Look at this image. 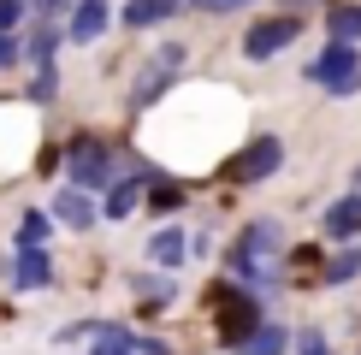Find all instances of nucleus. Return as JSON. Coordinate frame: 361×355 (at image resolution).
Masks as SVG:
<instances>
[{
	"mask_svg": "<svg viewBox=\"0 0 361 355\" xmlns=\"http://www.w3.org/2000/svg\"><path fill=\"white\" fill-rule=\"evenodd\" d=\"M178 66H184V48H178V42H166V48H160L154 59H148L142 66V77H137V89H130V107H148V101H160L172 89V77H178Z\"/></svg>",
	"mask_w": 361,
	"mask_h": 355,
	"instance_id": "6",
	"label": "nucleus"
},
{
	"mask_svg": "<svg viewBox=\"0 0 361 355\" xmlns=\"http://www.w3.org/2000/svg\"><path fill=\"white\" fill-rule=\"evenodd\" d=\"M30 12H48V18H59V12H66V0H30Z\"/></svg>",
	"mask_w": 361,
	"mask_h": 355,
	"instance_id": "29",
	"label": "nucleus"
},
{
	"mask_svg": "<svg viewBox=\"0 0 361 355\" xmlns=\"http://www.w3.org/2000/svg\"><path fill=\"white\" fill-rule=\"evenodd\" d=\"M290 344H296V337L284 332V325H273V320H267L255 337H243V344H237V355H284Z\"/></svg>",
	"mask_w": 361,
	"mask_h": 355,
	"instance_id": "16",
	"label": "nucleus"
},
{
	"mask_svg": "<svg viewBox=\"0 0 361 355\" xmlns=\"http://www.w3.org/2000/svg\"><path fill=\"white\" fill-rule=\"evenodd\" d=\"M214 325H219V337H225V344H243V337H255V332H261V302H255V296L249 290H231V285H214Z\"/></svg>",
	"mask_w": 361,
	"mask_h": 355,
	"instance_id": "2",
	"label": "nucleus"
},
{
	"mask_svg": "<svg viewBox=\"0 0 361 355\" xmlns=\"http://www.w3.org/2000/svg\"><path fill=\"white\" fill-rule=\"evenodd\" d=\"M279 166H284V142H279V137H255L243 154L225 166V178H231V184H267Z\"/></svg>",
	"mask_w": 361,
	"mask_h": 355,
	"instance_id": "5",
	"label": "nucleus"
},
{
	"mask_svg": "<svg viewBox=\"0 0 361 355\" xmlns=\"http://www.w3.org/2000/svg\"><path fill=\"white\" fill-rule=\"evenodd\" d=\"M142 255L154 261V266H166V273H172V266H184V261H190V237L178 231V225H160L154 237H148V249H142Z\"/></svg>",
	"mask_w": 361,
	"mask_h": 355,
	"instance_id": "10",
	"label": "nucleus"
},
{
	"mask_svg": "<svg viewBox=\"0 0 361 355\" xmlns=\"http://www.w3.org/2000/svg\"><path fill=\"white\" fill-rule=\"evenodd\" d=\"M172 12H178V0H125L118 18H125L130 30H154L160 18H172Z\"/></svg>",
	"mask_w": 361,
	"mask_h": 355,
	"instance_id": "14",
	"label": "nucleus"
},
{
	"mask_svg": "<svg viewBox=\"0 0 361 355\" xmlns=\"http://www.w3.org/2000/svg\"><path fill=\"white\" fill-rule=\"evenodd\" d=\"M18 66V36H0V71Z\"/></svg>",
	"mask_w": 361,
	"mask_h": 355,
	"instance_id": "27",
	"label": "nucleus"
},
{
	"mask_svg": "<svg viewBox=\"0 0 361 355\" xmlns=\"http://www.w3.org/2000/svg\"><path fill=\"white\" fill-rule=\"evenodd\" d=\"M320 225H326V237H343V243L361 237V196H355V189H350V196H338V201L320 213Z\"/></svg>",
	"mask_w": 361,
	"mask_h": 355,
	"instance_id": "12",
	"label": "nucleus"
},
{
	"mask_svg": "<svg viewBox=\"0 0 361 355\" xmlns=\"http://www.w3.org/2000/svg\"><path fill=\"white\" fill-rule=\"evenodd\" d=\"M355 196H361V166H355Z\"/></svg>",
	"mask_w": 361,
	"mask_h": 355,
	"instance_id": "30",
	"label": "nucleus"
},
{
	"mask_svg": "<svg viewBox=\"0 0 361 355\" xmlns=\"http://www.w3.org/2000/svg\"><path fill=\"white\" fill-rule=\"evenodd\" d=\"M302 77L314 89H326V95H355V89H361V54L343 48V42H332L314 66H302Z\"/></svg>",
	"mask_w": 361,
	"mask_h": 355,
	"instance_id": "3",
	"label": "nucleus"
},
{
	"mask_svg": "<svg viewBox=\"0 0 361 355\" xmlns=\"http://www.w3.org/2000/svg\"><path fill=\"white\" fill-rule=\"evenodd\" d=\"M137 355H178L166 337H137Z\"/></svg>",
	"mask_w": 361,
	"mask_h": 355,
	"instance_id": "25",
	"label": "nucleus"
},
{
	"mask_svg": "<svg viewBox=\"0 0 361 355\" xmlns=\"http://www.w3.org/2000/svg\"><path fill=\"white\" fill-rule=\"evenodd\" d=\"M296 355H332V349H326V332H314V325H308V332L296 337Z\"/></svg>",
	"mask_w": 361,
	"mask_h": 355,
	"instance_id": "24",
	"label": "nucleus"
},
{
	"mask_svg": "<svg viewBox=\"0 0 361 355\" xmlns=\"http://www.w3.org/2000/svg\"><path fill=\"white\" fill-rule=\"evenodd\" d=\"M66 160H71V178H78V189H95V184H118V166H113V148L107 142H95V137H78L66 148Z\"/></svg>",
	"mask_w": 361,
	"mask_h": 355,
	"instance_id": "4",
	"label": "nucleus"
},
{
	"mask_svg": "<svg viewBox=\"0 0 361 355\" xmlns=\"http://www.w3.org/2000/svg\"><path fill=\"white\" fill-rule=\"evenodd\" d=\"M142 184H154V172H130V178H118V184L107 189V201H101V219H130L137 213V201H142Z\"/></svg>",
	"mask_w": 361,
	"mask_h": 355,
	"instance_id": "9",
	"label": "nucleus"
},
{
	"mask_svg": "<svg viewBox=\"0 0 361 355\" xmlns=\"http://www.w3.org/2000/svg\"><path fill=\"white\" fill-rule=\"evenodd\" d=\"M302 36V18H261L243 30V59H273Z\"/></svg>",
	"mask_w": 361,
	"mask_h": 355,
	"instance_id": "7",
	"label": "nucleus"
},
{
	"mask_svg": "<svg viewBox=\"0 0 361 355\" xmlns=\"http://www.w3.org/2000/svg\"><path fill=\"white\" fill-rule=\"evenodd\" d=\"M24 12H30V0H0V36H18Z\"/></svg>",
	"mask_w": 361,
	"mask_h": 355,
	"instance_id": "22",
	"label": "nucleus"
},
{
	"mask_svg": "<svg viewBox=\"0 0 361 355\" xmlns=\"http://www.w3.org/2000/svg\"><path fill=\"white\" fill-rule=\"evenodd\" d=\"M137 296H142V308H166L172 302V278H137Z\"/></svg>",
	"mask_w": 361,
	"mask_h": 355,
	"instance_id": "20",
	"label": "nucleus"
},
{
	"mask_svg": "<svg viewBox=\"0 0 361 355\" xmlns=\"http://www.w3.org/2000/svg\"><path fill=\"white\" fill-rule=\"evenodd\" d=\"M54 219L59 225H71V231H89L101 219V207L83 196V189H59V201H54Z\"/></svg>",
	"mask_w": 361,
	"mask_h": 355,
	"instance_id": "13",
	"label": "nucleus"
},
{
	"mask_svg": "<svg viewBox=\"0 0 361 355\" xmlns=\"http://www.w3.org/2000/svg\"><path fill=\"white\" fill-rule=\"evenodd\" d=\"M107 18H113V6H107V0H78V6H71L66 36H71V42H95L101 30H107Z\"/></svg>",
	"mask_w": 361,
	"mask_h": 355,
	"instance_id": "11",
	"label": "nucleus"
},
{
	"mask_svg": "<svg viewBox=\"0 0 361 355\" xmlns=\"http://www.w3.org/2000/svg\"><path fill=\"white\" fill-rule=\"evenodd\" d=\"M54 48H59V30L42 24L36 36H30V54H36V66H54Z\"/></svg>",
	"mask_w": 361,
	"mask_h": 355,
	"instance_id": "21",
	"label": "nucleus"
},
{
	"mask_svg": "<svg viewBox=\"0 0 361 355\" xmlns=\"http://www.w3.org/2000/svg\"><path fill=\"white\" fill-rule=\"evenodd\" d=\"M231 273L249 278V285H267L279 273V225L273 219H255V225L231 243Z\"/></svg>",
	"mask_w": 361,
	"mask_h": 355,
	"instance_id": "1",
	"label": "nucleus"
},
{
	"mask_svg": "<svg viewBox=\"0 0 361 355\" xmlns=\"http://www.w3.org/2000/svg\"><path fill=\"white\" fill-rule=\"evenodd\" d=\"M89 355H137V332H130V325H95V332H89Z\"/></svg>",
	"mask_w": 361,
	"mask_h": 355,
	"instance_id": "15",
	"label": "nucleus"
},
{
	"mask_svg": "<svg viewBox=\"0 0 361 355\" xmlns=\"http://www.w3.org/2000/svg\"><path fill=\"white\" fill-rule=\"evenodd\" d=\"M326 30H332V42L355 48V42H361V6H338L332 18H326Z\"/></svg>",
	"mask_w": 361,
	"mask_h": 355,
	"instance_id": "18",
	"label": "nucleus"
},
{
	"mask_svg": "<svg viewBox=\"0 0 361 355\" xmlns=\"http://www.w3.org/2000/svg\"><path fill=\"white\" fill-rule=\"evenodd\" d=\"M355 273H361V243H350L338 261H326V266H320V278H326V285H350Z\"/></svg>",
	"mask_w": 361,
	"mask_h": 355,
	"instance_id": "19",
	"label": "nucleus"
},
{
	"mask_svg": "<svg viewBox=\"0 0 361 355\" xmlns=\"http://www.w3.org/2000/svg\"><path fill=\"white\" fill-rule=\"evenodd\" d=\"M30 95H42V101L54 95V66H42V71H36V83H30Z\"/></svg>",
	"mask_w": 361,
	"mask_h": 355,
	"instance_id": "26",
	"label": "nucleus"
},
{
	"mask_svg": "<svg viewBox=\"0 0 361 355\" xmlns=\"http://www.w3.org/2000/svg\"><path fill=\"white\" fill-rule=\"evenodd\" d=\"M190 6H202V12H237V6H249V0H190Z\"/></svg>",
	"mask_w": 361,
	"mask_h": 355,
	"instance_id": "28",
	"label": "nucleus"
},
{
	"mask_svg": "<svg viewBox=\"0 0 361 355\" xmlns=\"http://www.w3.org/2000/svg\"><path fill=\"white\" fill-rule=\"evenodd\" d=\"M48 278H54V255H48V249L18 243V249L6 255V285H12V290H42Z\"/></svg>",
	"mask_w": 361,
	"mask_h": 355,
	"instance_id": "8",
	"label": "nucleus"
},
{
	"mask_svg": "<svg viewBox=\"0 0 361 355\" xmlns=\"http://www.w3.org/2000/svg\"><path fill=\"white\" fill-rule=\"evenodd\" d=\"M178 207H184V189H178L172 178H154V184H148V213H154V219H172Z\"/></svg>",
	"mask_w": 361,
	"mask_h": 355,
	"instance_id": "17",
	"label": "nucleus"
},
{
	"mask_svg": "<svg viewBox=\"0 0 361 355\" xmlns=\"http://www.w3.org/2000/svg\"><path fill=\"white\" fill-rule=\"evenodd\" d=\"M18 237H24V243H36V249H42V237H48V213H36V207H30V213L18 219Z\"/></svg>",
	"mask_w": 361,
	"mask_h": 355,
	"instance_id": "23",
	"label": "nucleus"
}]
</instances>
